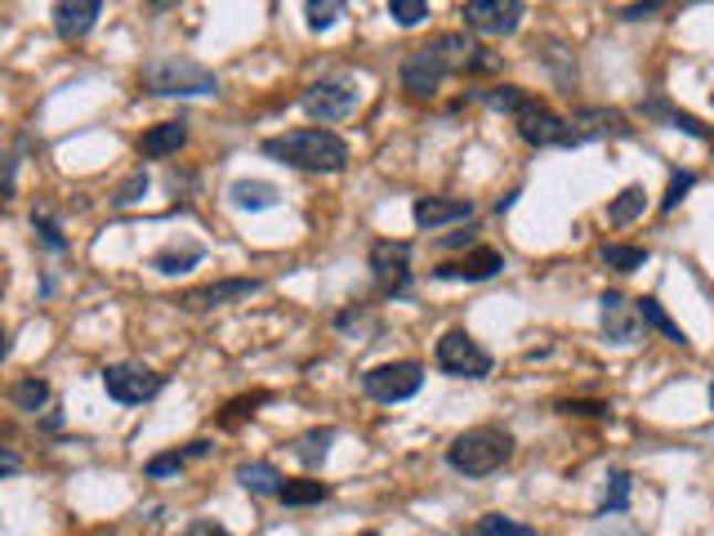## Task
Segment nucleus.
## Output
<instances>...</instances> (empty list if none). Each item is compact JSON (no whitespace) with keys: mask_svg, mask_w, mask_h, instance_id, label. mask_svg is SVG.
<instances>
[{"mask_svg":"<svg viewBox=\"0 0 714 536\" xmlns=\"http://www.w3.org/2000/svg\"><path fill=\"white\" fill-rule=\"evenodd\" d=\"M492 67H501V59L492 54V50H483V45H473L464 32H442V36H433L429 45H420V50H411L407 59H402V90L407 94H416V98H424V94H433L451 72H492Z\"/></svg>","mask_w":714,"mask_h":536,"instance_id":"nucleus-1","label":"nucleus"},{"mask_svg":"<svg viewBox=\"0 0 714 536\" xmlns=\"http://www.w3.org/2000/svg\"><path fill=\"white\" fill-rule=\"evenodd\" d=\"M264 153L295 166V170H313V175H339L348 166V144L335 130H322V126L273 135V139H264Z\"/></svg>","mask_w":714,"mask_h":536,"instance_id":"nucleus-2","label":"nucleus"},{"mask_svg":"<svg viewBox=\"0 0 714 536\" xmlns=\"http://www.w3.org/2000/svg\"><path fill=\"white\" fill-rule=\"evenodd\" d=\"M514 461V434L501 424H473L447 448V465L464 479H487Z\"/></svg>","mask_w":714,"mask_h":536,"instance_id":"nucleus-3","label":"nucleus"},{"mask_svg":"<svg viewBox=\"0 0 714 536\" xmlns=\"http://www.w3.org/2000/svg\"><path fill=\"white\" fill-rule=\"evenodd\" d=\"M144 90L166 94V98H197V94H219V76L192 59H153L144 67Z\"/></svg>","mask_w":714,"mask_h":536,"instance_id":"nucleus-4","label":"nucleus"},{"mask_svg":"<svg viewBox=\"0 0 714 536\" xmlns=\"http://www.w3.org/2000/svg\"><path fill=\"white\" fill-rule=\"evenodd\" d=\"M433 362H438V371H447L455 380H483V376H492V354L473 340L469 332H447L438 340V349H433Z\"/></svg>","mask_w":714,"mask_h":536,"instance_id":"nucleus-5","label":"nucleus"},{"mask_svg":"<svg viewBox=\"0 0 714 536\" xmlns=\"http://www.w3.org/2000/svg\"><path fill=\"white\" fill-rule=\"evenodd\" d=\"M300 103H304V113H308L313 122H344V117L357 113V103H363V90H357L348 76H326V81L308 85Z\"/></svg>","mask_w":714,"mask_h":536,"instance_id":"nucleus-6","label":"nucleus"},{"mask_svg":"<svg viewBox=\"0 0 714 536\" xmlns=\"http://www.w3.org/2000/svg\"><path fill=\"white\" fill-rule=\"evenodd\" d=\"M424 385V367L420 362H380L363 376V393L376 402H407L416 398Z\"/></svg>","mask_w":714,"mask_h":536,"instance_id":"nucleus-7","label":"nucleus"},{"mask_svg":"<svg viewBox=\"0 0 714 536\" xmlns=\"http://www.w3.org/2000/svg\"><path fill=\"white\" fill-rule=\"evenodd\" d=\"M103 389H107V398L135 407V402L157 398L166 389V376L153 371V367H144V362H116V367L103 371Z\"/></svg>","mask_w":714,"mask_h":536,"instance_id":"nucleus-8","label":"nucleus"},{"mask_svg":"<svg viewBox=\"0 0 714 536\" xmlns=\"http://www.w3.org/2000/svg\"><path fill=\"white\" fill-rule=\"evenodd\" d=\"M523 23V0H464V28L479 36H514Z\"/></svg>","mask_w":714,"mask_h":536,"instance_id":"nucleus-9","label":"nucleus"},{"mask_svg":"<svg viewBox=\"0 0 714 536\" xmlns=\"http://www.w3.org/2000/svg\"><path fill=\"white\" fill-rule=\"evenodd\" d=\"M608 135H630V126H626V117L617 113V107H580V113L567 117L563 148H580V144L608 139Z\"/></svg>","mask_w":714,"mask_h":536,"instance_id":"nucleus-10","label":"nucleus"},{"mask_svg":"<svg viewBox=\"0 0 714 536\" xmlns=\"http://www.w3.org/2000/svg\"><path fill=\"white\" fill-rule=\"evenodd\" d=\"M514 122H518V135H523V144H532V148H563V130H567V117H558L549 103H540V98H527V103H523V113H518Z\"/></svg>","mask_w":714,"mask_h":536,"instance_id":"nucleus-11","label":"nucleus"},{"mask_svg":"<svg viewBox=\"0 0 714 536\" xmlns=\"http://www.w3.org/2000/svg\"><path fill=\"white\" fill-rule=\"evenodd\" d=\"M260 277H223V282H210V286H197L188 295H179V308L188 313H210L219 304H232V299H246V295H260Z\"/></svg>","mask_w":714,"mask_h":536,"instance_id":"nucleus-12","label":"nucleus"},{"mask_svg":"<svg viewBox=\"0 0 714 536\" xmlns=\"http://www.w3.org/2000/svg\"><path fill=\"white\" fill-rule=\"evenodd\" d=\"M599 322H603V336H608L612 345H639V336H643V322H639L634 304H630L626 295H617V291H603V299H599Z\"/></svg>","mask_w":714,"mask_h":536,"instance_id":"nucleus-13","label":"nucleus"},{"mask_svg":"<svg viewBox=\"0 0 714 536\" xmlns=\"http://www.w3.org/2000/svg\"><path fill=\"white\" fill-rule=\"evenodd\" d=\"M501 269H505V255L492 251V246H479V251H469V255L455 260V264H438L433 277H442V282H487V277H496Z\"/></svg>","mask_w":714,"mask_h":536,"instance_id":"nucleus-14","label":"nucleus"},{"mask_svg":"<svg viewBox=\"0 0 714 536\" xmlns=\"http://www.w3.org/2000/svg\"><path fill=\"white\" fill-rule=\"evenodd\" d=\"M103 14V0H54V32L63 41H81L94 32Z\"/></svg>","mask_w":714,"mask_h":536,"instance_id":"nucleus-15","label":"nucleus"},{"mask_svg":"<svg viewBox=\"0 0 714 536\" xmlns=\"http://www.w3.org/2000/svg\"><path fill=\"white\" fill-rule=\"evenodd\" d=\"M411 214H416V224L420 229H447V224H464V220H473V201H460V197H420L416 206H411Z\"/></svg>","mask_w":714,"mask_h":536,"instance_id":"nucleus-16","label":"nucleus"},{"mask_svg":"<svg viewBox=\"0 0 714 536\" xmlns=\"http://www.w3.org/2000/svg\"><path fill=\"white\" fill-rule=\"evenodd\" d=\"M371 273L389 291H402L407 286V273H411V246L407 242H376L371 246Z\"/></svg>","mask_w":714,"mask_h":536,"instance_id":"nucleus-17","label":"nucleus"},{"mask_svg":"<svg viewBox=\"0 0 714 536\" xmlns=\"http://www.w3.org/2000/svg\"><path fill=\"white\" fill-rule=\"evenodd\" d=\"M188 144V122H161V126H153L144 139H139V157H170V153H179Z\"/></svg>","mask_w":714,"mask_h":536,"instance_id":"nucleus-18","label":"nucleus"},{"mask_svg":"<svg viewBox=\"0 0 714 536\" xmlns=\"http://www.w3.org/2000/svg\"><path fill=\"white\" fill-rule=\"evenodd\" d=\"M643 113H648V117H657V122H665L670 130H683V135H692V139H705V144L714 139V130H710L705 122H696L692 113H679V107H670L665 98H648V103H643Z\"/></svg>","mask_w":714,"mask_h":536,"instance_id":"nucleus-19","label":"nucleus"},{"mask_svg":"<svg viewBox=\"0 0 714 536\" xmlns=\"http://www.w3.org/2000/svg\"><path fill=\"white\" fill-rule=\"evenodd\" d=\"M634 313H639V322L643 327H652V332H661L670 345H679V349H687V336H683V327L665 313V304L661 299H652V295H643V299H634Z\"/></svg>","mask_w":714,"mask_h":536,"instance_id":"nucleus-20","label":"nucleus"},{"mask_svg":"<svg viewBox=\"0 0 714 536\" xmlns=\"http://www.w3.org/2000/svg\"><path fill=\"white\" fill-rule=\"evenodd\" d=\"M237 483H242L251 496H277L282 492V474L269 465V461H251L237 470Z\"/></svg>","mask_w":714,"mask_h":536,"instance_id":"nucleus-21","label":"nucleus"},{"mask_svg":"<svg viewBox=\"0 0 714 536\" xmlns=\"http://www.w3.org/2000/svg\"><path fill=\"white\" fill-rule=\"evenodd\" d=\"M228 197H232V206H242V210H269L277 201V188L264 183V179H237L228 188Z\"/></svg>","mask_w":714,"mask_h":536,"instance_id":"nucleus-22","label":"nucleus"},{"mask_svg":"<svg viewBox=\"0 0 714 536\" xmlns=\"http://www.w3.org/2000/svg\"><path fill=\"white\" fill-rule=\"evenodd\" d=\"M643 210H648V188H643V183H630V188L608 206V224L626 229V224H634V220H639Z\"/></svg>","mask_w":714,"mask_h":536,"instance_id":"nucleus-23","label":"nucleus"},{"mask_svg":"<svg viewBox=\"0 0 714 536\" xmlns=\"http://www.w3.org/2000/svg\"><path fill=\"white\" fill-rule=\"evenodd\" d=\"M330 443H335V429H308V434H300V439H295V456H300V465L317 470V465L326 461Z\"/></svg>","mask_w":714,"mask_h":536,"instance_id":"nucleus-24","label":"nucleus"},{"mask_svg":"<svg viewBox=\"0 0 714 536\" xmlns=\"http://www.w3.org/2000/svg\"><path fill=\"white\" fill-rule=\"evenodd\" d=\"M206 452H210V443H206V439H197V443H188L183 452H166V456H153V461H148V479H166V474L183 470L188 461H197V456H206Z\"/></svg>","mask_w":714,"mask_h":536,"instance_id":"nucleus-25","label":"nucleus"},{"mask_svg":"<svg viewBox=\"0 0 714 536\" xmlns=\"http://www.w3.org/2000/svg\"><path fill=\"white\" fill-rule=\"evenodd\" d=\"M330 496V487L326 483H308V479H282V492H277V501L282 505H317V501H326Z\"/></svg>","mask_w":714,"mask_h":536,"instance_id":"nucleus-26","label":"nucleus"},{"mask_svg":"<svg viewBox=\"0 0 714 536\" xmlns=\"http://www.w3.org/2000/svg\"><path fill=\"white\" fill-rule=\"evenodd\" d=\"M201 246H166V251H157L153 255V269L157 273H188L192 264H201Z\"/></svg>","mask_w":714,"mask_h":536,"instance_id":"nucleus-27","label":"nucleus"},{"mask_svg":"<svg viewBox=\"0 0 714 536\" xmlns=\"http://www.w3.org/2000/svg\"><path fill=\"white\" fill-rule=\"evenodd\" d=\"M344 19V0H304V23L308 32H326Z\"/></svg>","mask_w":714,"mask_h":536,"instance_id":"nucleus-28","label":"nucleus"},{"mask_svg":"<svg viewBox=\"0 0 714 536\" xmlns=\"http://www.w3.org/2000/svg\"><path fill=\"white\" fill-rule=\"evenodd\" d=\"M599 255H603V264H608V269H617V273H634V269H643V264H648V246H621V242H608Z\"/></svg>","mask_w":714,"mask_h":536,"instance_id":"nucleus-29","label":"nucleus"},{"mask_svg":"<svg viewBox=\"0 0 714 536\" xmlns=\"http://www.w3.org/2000/svg\"><path fill=\"white\" fill-rule=\"evenodd\" d=\"M630 487H634V479H630L626 470H612V474H608V487H603L599 514H603V518H608V514H621V509L630 505Z\"/></svg>","mask_w":714,"mask_h":536,"instance_id":"nucleus-30","label":"nucleus"},{"mask_svg":"<svg viewBox=\"0 0 714 536\" xmlns=\"http://www.w3.org/2000/svg\"><path fill=\"white\" fill-rule=\"evenodd\" d=\"M487 107H496V113H510V117H518L523 113V103L532 98L527 90H518V85H492V90H483L479 94Z\"/></svg>","mask_w":714,"mask_h":536,"instance_id":"nucleus-31","label":"nucleus"},{"mask_svg":"<svg viewBox=\"0 0 714 536\" xmlns=\"http://www.w3.org/2000/svg\"><path fill=\"white\" fill-rule=\"evenodd\" d=\"M10 398H14L19 411H41V407L50 402V385L36 380V376H28V380H19V385L10 389Z\"/></svg>","mask_w":714,"mask_h":536,"instance_id":"nucleus-32","label":"nucleus"},{"mask_svg":"<svg viewBox=\"0 0 714 536\" xmlns=\"http://www.w3.org/2000/svg\"><path fill=\"white\" fill-rule=\"evenodd\" d=\"M469 536H536L527 523H518V518H505V514H483L479 518V527H473Z\"/></svg>","mask_w":714,"mask_h":536,"instance_id":"nucleus-33","label":"nucleus"},{"mask_svg":"<svg viewBox=\"0 0 714 536\" xmlns=\"http://www.w3.org/2000/svg\"><path fill=\"white\" fill-rule=\"evenodd\" d=\"M389 14L398 28H420L429 19V0H389Z\"/></svg>","mask_w":714,"mask_h":536,"instance_id":"nucleus-34","label":"nucleus"},{"mask_svg":"<svg viewBox=\"0 0 714 536\" xmlns=\"http://www.w3.org/2000/svg\"><path fill=\"white\" fill-rule=\"evenodd\" d=\"M32 229L41 233V242H45L50 251H67V238H63V229L54 224V214H50V210H36V214H32Z\"/></svg>","mask_w":714,"mask_h":536,"instance_id":"nucleus-35","label":"nucleus"},{"mask_svg":"<svg viewBox=\"0 0 714 536\" xmlns=\"http://www.w3.org/2000/svg\"><path fill=\"white\" fill-rule=\"evenodd\" d=\"M260 402H269V393H255V398H237V402H232V407H228V411L219 416V424H223V429H237V424H242L246 416H255V407H260Z\"/></svg>","mask_w":714,"mask_h":536,"instance_id":"nucleus-36","label":"nucleus"},{"mask_svg":"<svg viewBox=\"0 0 714 536\" xmlns=\"http://www.w3.org/2000/svg\"><path fill=\"white\" fill-rule=\"evenodd\" d=\"M558 411L563 416H594V420H608L612 416L608 402H585V398H567V402H558Z\"/></svg>","mask_w":714,"mask_h":536,"instance_id":"nucleus-37","label":"nucleus"},{"mask_svg":"<svg viewBox=\"0 0 714 536\" xmlns=\"http://www.w3.org/2000/svg\"><path fill=\"white\" fill-rule=\"evenodd\" d=\"M144 188H148V175H144V170H135L122 188H116V197H112V201H116V206H130V201H139V192H144Z\"/></svg>","mask_w":714,"mask_h":536,"instance_id":"nucleus-38","label":"nucleus"},{"mask_svg":"<svg viewBox=\"0 0 714 536\" xmlns=\"http://www.w3.org/2000/svg\"><path fill=\"white\" fill-rule=\"evenodd\" d=\"M692 183H696V179H692L687 170H683V175H674V179H670V188H665V197H661V210H674V206L687 197V188H692Z\"/></svg>","mask_w":714,"mask_h":536,"instance_id":"nucleus-39","label":"nucleus"},{"mask_svg":"<svg viewBox=\"0 0 714 536\" xmlns=\"http://www.w3.org/2000/svg\"><path fill=\"white\" fill-rule=\"evenodd\" d=\"M179 536H232V532H228V527H219L214 518H197V523H188Z\"/></svg>","mask_w":714,"mask_h":536,"instance_id":"nucleus-40","label":"nucleus"},{"mask_svg":"<svg viewBox=\"0 0 714 536\" xmlns=\"http://www.w3.org/2000/svg\"><path fill=\"white\" fill-rule=\"evenodd\" d=\"M23 470V456L14 452V448H0V479H6V474H19Z\"/></svg>","mask_w":714,"mask_h":536,"instance_id":"nucleus-41","label":"nucleus"},{"mask_svg":"<svg viewBox=\"0 0 714 536\" xmlns=\"http://www.w3.org/2000/svg\"><path fill=\"white\" fill-rule=\"evenodd\" d=\"M14 192V157H0V197Z\"/></svg>","mask_w":714,"mask_h":536,"instance_id":"nucleus-42","label":"nucleus"},{"mask_svg":"<svg viewBox=\"0 0 714 536\" xmlns=\"http://www.w3.org/2000/svg\"><path fill=\"white\" fill-rule=\"evenodd\" d=\"M657 10H661V0H639V6H630V10L621 14V19H630V23H639L643 14H657Z\"/></svg>","mask_w":714,"mask_h":536,"instance_id":"nucleus-43","label":"nucleus"},{"mask_svg":"<svg viewBox=\"0 0 714 536\" xmlns=\"http://www.w3.org/2000/svg\"><path fill=\"white\" fill-rule=\"evenodd\" d=\"M460 242H464V246H469V242H473V238H469V233H451V238H442V246H460Z\"/></svg>","mask_w":714,"mask_h":536,"instance_id":"nucleus-44","label":"nucleus"},{"mask_svg":"<svg viewBox=\"0 0 714 536\" xmlns=\"http://www.w3.org/2000/svg\"><path fill=\"white\" fill-rule=\"evenodd\" d=\"M6 358H10V332L0 327V362H6Z\"/></svg>","mask_w":714,"mask_h":536,"instance_id":"nucleus-45","label":"nucleus"},{"mask_svg":"<svg viewBox=\"0 0 714 536\" xmlns=\"http://www.w3.org/2000/svg\"><path fill=\"white\" fill-rule=\"evenodd\" d=\"M153 10H170V6H179V0H148Z\"/></svg>","mask_w":714,"mask_h":536,"instance_id":"nucleus-46","label":"nucleus"},{"mask_svg":"<svg viewBox=\"0 0 714 536\" xmlns=\"http://www.w3.org/2000/svg\"><path fill=\"white\" fill-rule=\"evenodd\" d=\"M710 407H714V385H710Z\"/></svg>","mask_w":714,"mask_h":536,"instance_id":"nucleus-47","label":"nucleus"},{"mask_svg":"<svg viewBox=\"0 0 714 536\" xmlns=\"http://www.w3.org/2000/svg\"><path fill=\"white\" fill-rule=\"evenodd\" d=\"M363 536H380V532H363Z\"/></svg>","mask_w":714,"mask_h":536,"instance_id":"nucleus-48","label":"nucleus"},{"mask_svg":"<svg viewBox=\"0 0 714 536\" xmlns=\"http://www.w3.org/2000/svg\"><path fill=\"white\" fill-rule=\"evenodd\" d=\"M0 201H6V197H0Z\"/></svg>","mask_w":714,"mask_h":536,"instance_id":"nucleus-49","label":"nucleus"}]
</instances>
